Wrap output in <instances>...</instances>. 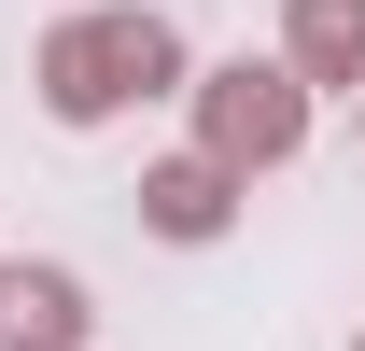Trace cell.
<instances>
[{"label":"cell","mask_w":365,"mask_h":351,"mask_svg":"<svg viewBox=\"0 0 365 351\" xmlns=\"http://www.w3.org/2000/svg\"><path fill=\"white\" fill-rule=\"evenodd\" d=\"M197 155H211V169H281V155H295V141H309V85H295V71H281V56H225V71H197Z\"/></svg>","instance_id":"2"},{"label":"cell","mask_w":365,"mask_h":351,"mask_svg":"<svg viewBox=\"0 0 365 351\" xmlns=\"http://www.w3.org/2000/svg\"><path fill=\"white\" fill-rule=\"evenodd\" d=\"M351 351H365V337H351Z\"/></svg>","instance_id":"6"},{"label":"cell","mask_w":365,"mask_h":351,"mask_svg":"<svg viewBox=\"0 0 365 351\" xmlns=\"http://www.w3.org/2000/svg\"><path fill=\"white\" fill-rule=\"evenodd\" d=\"M239 225V169L211 155H169V169H140V239H182V253H211Z\"/></svg>","instance_id":"3"},{"label":"cell","mask_w":365,"mask_h":351,"mask_svg":"<svg viewBox=\"0 0 365 351\" xmlns=\"http://www.w3.org/2000/svg\"><path fill=\"white\" fill-rule=\"evenodd\" d=\"M85 323H98V309H85L71 267H43V253L0 267V351H85Z\"/></svg>","instance_id":"4"},{"label":"cell","mask_w":365,"mask_h":351,"mask_svg":"<svg viewBox=\"0 0 365 351\" xmlns=\"http://www.w3.org/2000/svg\"><path fill=\"white\" fill-rule=\"evenodd\" d=\"M182 85H197V71H182V29L155 0H85V14H56L43 56H29V98H43L56 127H113V113L182 98Z\"/></svg>","instance_id":"1"},{"label":"cell","mask_w":365,"mask_h":351,"mask_svg":"<svg viewBox=\"0 0 365 351\" xmlns=\"http://www.w3.org/2000/svg\"><path fill=\"white\" fill-rule=\"evenodd\" d=\"M281 71L365 98V0H281Z\"/></svg>","instance_id":"5"}]
</instances>
